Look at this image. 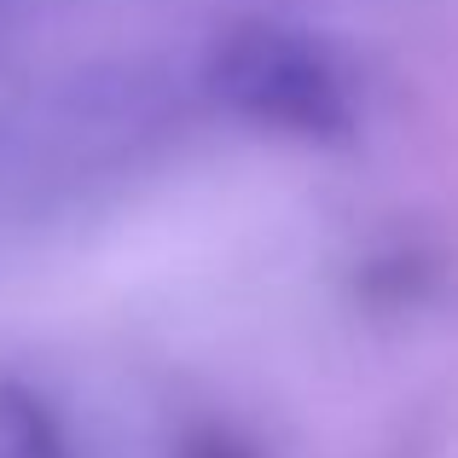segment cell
I'll use <instances>...</instances> for the list:
<instances>
[{"label":"cell","mask_w":458,"mask_h":458,"mask_svg":"<svg viewBox=\"0 0 458 458\" xmlns=\"http://www.w3.org/2000/svg\"><path fill=\"white\" fill-rule=\"evenodd\" d=\"M215 88L226 105L267 128L302 140H343L354 128V99L331 58L302 35L244 30L215 53Z\"/></svg>","instance_id":"1"},{"label":"cell","mask_w":458,"mask_h":458,"mask_svg":"<svg viewBox=\"0 0 458 458\" xmlns=\"http://www.w3.org/2000/svg\"><path fill=\"white\" fill-rule=\"evenodd\" d=\"M0 458H70V436L41 389L0 371Z\"/></svg>","instance_id":"2"}]
</instances>
